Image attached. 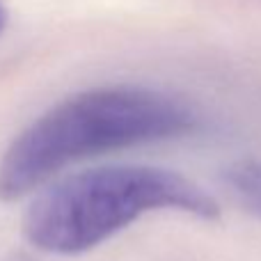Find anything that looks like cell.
I'll return each mask as SVG.
<instances>
[{"label":"cell","mask_w":261,"mask_h":261,"mask_svg":"<svg viewBox=\"0 0 261 261\" xmlns=\"http://www.w3.org/2000/svg\"><path fill=\"white\" fill-rule=\"evenodd\" d=\"M195 126L193 108L165 92L135 85L81 92L14 138L0 161V199H23L73 163L181 138Z\"/></svg>","instance_id":"6da1fadb"},{"label":"cell","mask_w":261,"mask_h":261,"mask_svg":"<svg viewBox=\"0 0 261 261\" xmlns=\"http://www.w3.org/2000/svg\"><path fill=\"white\" fill-rule=\"evenodd\" d=\"M158 211L216 220L220 218V204L181 172L117 163L90 167L48 186L28 206L21 229L39 252L73 257L90 252L140 218Z\"/></svg>","instance_id":"7a4b0ae2"},{"label":"cell","mask_w":261,"mask_h":261,"mask_svg":"<svg viewBox=\"0 0 261 261\" xmlns=\"http://www.w3.org/2000/svg\"><path fill=\"white\" fill-rule=\"evenodd\" d=\"M222 184L243 211L261 220V158H239L222 172Z\"/></svg>","instance_id":"3957f363"},{"label":"cell","mask_w":261,"mask_h":261,"mask_svg":"<svg viewBox=\"0 0 261 261\" xmlns=\"http://www.w3.org/2000/svg\"><path fill=\"white\" fill-rule=\"evenodd\" d=\"M5 21H7V14H5L3 5H0V30H3V28H5Z\"/></svg>","instance_id":"277c9868"},{"label":"cell","mask_w":261,"mask_h":261,"mask_svg":"<svg viewBox=\"0 0 261 261\" xmlns=\"http://www.w3.org/2000/svg\"><path fill=\"white\" fill-rule=\"evenodd\" d=\"M14 261H32V259H28V257H23V254H21V257H16Z\"/></svg>","instance_id":"5b68a950"}]
</instances>
